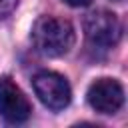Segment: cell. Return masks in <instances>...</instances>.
Here are the masks:
<instances>
[{
  "instance_id": "1",
  "label": "cell",
  "mask_w": 128,
  "mask_h": 128,
  "mask_svg": "<svg viewBox=\"0 0 128 128\" xmlns=\"http://www.w3.org/2000/svg\"><path fill=\"white\" fill-rule=\"evenodd\" d=\"M30 36L34 48L50 58L68 54L76 40L74 26L66 18H58V16H40L32 26Z\"/></svg>"
},
{
  "instance_id": "2",
  "label": "cell",
  "mask_w": 128,
  "mask_h": 128,
  "mask_svg": "<svg viewBox=\"0 0 128 128\" xmlns=\"http://www.w3.org/2000/svg\"><path fill=\"white\" fill-rule=\"evenodd\" d=\"M32 86L38 100L50 110H64L72 100L70 84L58 72H50V70L38 72L32 78Z\"/></svg>"
},
{
  "instance_id": "3",
  "label": "cell",
  "mask_w": 128,
  "mask_h": 128,
  "mask_svg": "<svg viewBox=\"0 0 128 128\" xmlns=\"http://www.w3.org/2000/svg\"><path fill=\"white\" fill-rule=\"evenodd\" d=\"M84 34L90 44L100 48H112L120 42L122 24L116 14L108 10H94L84 18Z\"/></svg>"
},
{
  "instance_id": "4",
  "label": "cell",
  "mask_w": 128,
  "mask_h": 128,
  "mask_svg": "<svg viewBox=\"0 0 128 128\" xmlns=\"http://www.w3.org/2000/svg\"><path fill=\"white\" fill-rule=\"evenodd\" d=\"M32 114V106L26 94L8 76H0V116L10 124L26 122Z\"/></svg>"
},
{
  "instance_id": "5",
  "label": "cell",
  "mask_w": 128,
  "mask_h": 128,
  "mask_svg": "<svg viewBox=\"0 0 128 128\" xmlns=\"http://www.w3.org/2000/svg\"><path fill=\"white\" fill-rule=\"evenodd\" d=\"M88 104L100 114H114L124 104V88L114 78H98L88 88Z\"/></svg>"
},
{
  "instance_id": "6",
  "label": "cell",
  "mask_w": 128,
  "mask_h": 128,
  "mask_svg": "<svg viewBox=\"0 0 128 128\" xmlns=\"http://www.w3.org/2000/svg\"><path fill=\"white\" fill-rule=\"evenodd\" d=\"M18 6V0H0V20L8 18Z\"/></svg>"
},
{
  "instance_id": "7",
  "label": "cell",
  "mask_w": 128,
  "mask_h": 128,
  "mask_svg": "<svg viewBox=\"0 0 128 128\" xmlns=\"http://www.w3.org/2000/svg\"><path fill=\"white\" fill-rule=\"evenodd\" d=\"M68 6H72V8H84V6H88L92 0H64Z\"/></svg>"
},
{
  "instance_id": "8",
  "label": "cell",
  "mask_w": 128,
  "mask_h": 128,
  "mask_svg": "<svg viewBox=\"0 0 128 128\" xmlns=\"http://www.w3.org/2000/svg\"><path fill=\"white\" fill-rule=\"evenodd\" d=\"M112 2H124V0H112Z\"/></svg>"
}]
</instances>
